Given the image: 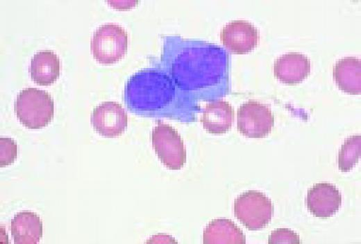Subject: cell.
<instances>
[{
  "mask_svg": "<svg viewBox=\"0 0 361 244\" xmlns=\"http://www.w3.org/2000/svg\"><path fill=\"white\" fill-rule=\"evenodd\" d=\"M220 38L224 46L236 54H244L253 49L259 40L255 25L244 19L226 23L221 30Z\"/></svg>",
  "mask_w": 361,
  "mask_h": 244,
  "instance_id": "cell-9",
  "label": "cell"
},
{
  "mask_svg": "<svg viewBox=\"0 0 361 244\" xmlns=\"http://www.w3.org/2000/svg\"><path fill=\"white\" fill-rule=\"evenodd\" d=\"M274 124V115L268 106L249 100L237 110L238 131L248 138H263L267 136Z\"/></svg>",
  "mask_w": 361,
  "mask_h": 244,
  "instance_id": "cell-7",
  "label": "cell"
},
{
  "mask_svg": "<svg viewBox=\"0 0 361 244\" xmlns=\"http://www.w3.org/2000/svg\"><path fill=\"white\" fill-rule=\"evenodd\" d=\"M152 144L160 161L170 170H180L186 162L183 140L171 126L160 122L152 131Z\"/></svg>",
  "mask_w": 361,
  "mask_h": 244,
  "instance_id": "cell-6",
  "label": "cell"
},
{
  "mask_svg": "<svg viewBox=\"0 0 361 244\" xmlns=\"http://www.w3.org/2000/svg\"><path fill=\"white\" fill-rule=\"evenodd\" d=\"M17 119L28 129L47 126L53 115V101L46 91L35 88L22 90L15 102Z\"/></svg>",
  "mask_w": 361,
  "mask_h": 244,
  "instance_id": "cell-3",
  "label": "cell"
},
{
  "mask_svg": "<svg viewBox=\"0 0 361 244\" xmlns=\"http://www.w3.org/2000/svg\"><path fill=\"white\" fill-rule=\"evenodd\" d=\"M175 83L162 71L146 68L127 81L124 102L133 113L147 117L165 115L176 97Z\"/></svg>",
  "mask_w": 361,
  "mask_h": 244,
  "instance_id": "cell-1",
  "label": "cell"
},
{
  "mask_svg": "<svg viewBox=\"0 0 361 244\" xmlns=\"http://www.w3.org/2000/svg\"><path fill=\"white\" fill-rule=\"evenodd\" d=\"M91 122L101 136L113 138L120 136L128 123L127 113L116 101H103L92 111Z\"/></svg>",
  "mask_w": 361,
  "mask_h": 244,
  "instance_id": "cell-8",
  "label": "cell"
},
{
  "mask_svg": "<svg viewBox=\"0 0 361 244\" xmlns=\"http://www.w3.org/2000/svg\"><path fill=\"white\" fill-rule=\"evenodd\" d=\"M361 138L360 135L346 138L338 154V168L342 172L350 171L360 157Z\"/></svg>",
  "mask_w": 361,
  "mask_h": 244,
  "instance_id": "cell-17",
  "label": "cell"
},
{
  "mask_svg": "<svg viewBox=\"0 0 361 244\" xmlns=\"http://www.w3.org/2000/svg\"><path fill=\"white\" fill-rule=\"evenodd\" d=\"M128 47L126 31L120 25L106 23L93 33L91 49L94 58L100 63L110 64L121 59Z\"/></svg>",
  "mask_w": 361,
  "mask_h": 244,
  "instance_id": "cell-5",
  "label": "cell"
},
{
  "mask_svg": "<svg viewBox=\"0 0 361 244\" xmlns=\"http://www.w3.org/2000/svg\"><path fill=\"white\" fill-rule=\"evenodd\" d=\"M218 51L188 41L171 61V75L178 88L185 92L196 91L220 73Z\"/></svg>",
  "mask_w": 361,
  "mask_h": 244,
  "instance_id": "cell-2",
  "label": "cell"
},
{
  "mask_svg": "<svg viewBox=\"0 0 361 244\" xmlns=\"http://www.w3.org/2000/svg\"><path fill=\"white\" fill-rule=\"evenodd\" d=\"M17 146L10 138H0V165L1 167L12 163L17 158Z\"/></svg>",
  "mask_w": 361,
  "mask_h": 244,
  "instance_id": "cell-18",
  "label": "cell"
},
{
  "mask_svg": "<svg viewBox=\"0 0 361 244\" xmlns=\"http://www.w3.org/2000/svg\"><path fill=\"white\" fill-rule=\"evenodd\" d=\"M204 244H244L246 236L230 220L215 219L205 227L203 233Z\"/></svg>",
  "mask_w": 361,
  "mask_h": 244,
  "instance_id": "cell-15",
  "label": "cell"
},
{
  "mask_svg": "<svg viewBox=\"0 0 361 244\" xmlns=\"http://www.w3.org/2000/svg\"><path fill=\"white\" fill-rule=\"evenodd\" d=\"M360 58L344 56L333 66V75L339 88L350 94H360L361 90Z\"/></svg>",
  "mask_w": 361,
  "mask_h": 244,
  "instance_id": "cell-14",
  "label": "cell"
},
{
  "mask_svg": "<svg viewBox=\"0 0 361 244\" xmlns=\"http://www.w3.org/2000/svg\"><path fill=\"white\" fill-rule=\"evenodd\" d=\"M268 243L270 244H299L300 239L298 234L294 231L287 228H279L271 231Z\"/></svg>",
  "mask_w": 361,
  "mask_h": 244,
  "instance_id": "cell-19",
  "label": "cell"
},
{
  "mask_svg": "<svg viewBox=\"0 0 361 244\" xmlns=\"http://www.w3.org/2000/svg\"><path fill=\"white\" fill-rule=\"evenodd\" d=\"M234 214L249 230L266 227L271 220L274 207L271 200L258 190L240 194L234 202Z\"/></svg>",
  "mask_w": 361,
  "mask_h": 244,
  "instance_id": "cell-4",
  "label": "cell"
},
{
  "mask_svg": "<svg viewBox=\"0 0 361 244\" xmlns=\"http://www.w3.org/2000/svg\"><path fill=\"white\" fill-rule=\"evenodd\" d=\"M306 204L312 215L322 219L328 218L338 211L342 204V195L332 184L318 183L309 189Z\"/></svg>",
  "mask_w": 361,
  "mask_h": 244,
  "instance_id": "cell-10",
  "label": "cell"
},
{
  "mask_svg": "<svg viewBox=\"0 0 361 244\" xmlns=\"http://www.w3.org/2000/svg\"><path fill=\"white\" fill-rule=\"evenodd\" d=\"M60 66L59 58L53 51L41 50L31 60V76L38 85H51L59 76Z\"/></svg>",
  "mask_w": 361,
  "mask_h": 244,
  "instance_id": "cell-16",
  "label": "cell"
},
{
  "mask_svg": "<svg viewBox=\"0 0 361 244\" xmlns=\"http://www.w3.org/2000/svg\"><path fill=\"white\" fill-rule=\"evenodd\" d=\"M10 231L15 244H36L42 235V223L35 213L23 211L11 220Z\"/></svg>",
  "mask_w": 361,
  "mask_h": 244,
  "instance_id": "cell-12",
  "label": "cell"
},
{
  "mask_svg": "<svg viewBox=\"0 0 361 244\" xmlns=\"http://www.w3.org/2000/svg\"><path fill=\"white\" fill-rule=\"evenodd\" d=\"M311 63L304 54L287 52L278 56L274 62V73L280 81L287 84L301 82L310 74Z\"/></svg>",
  "mask_w": 361,
  "mask_h": 244,
  "instance_id": "cell-11",
  "label": "cell"
},
{
  "mask_svg": "<svg viewBox=\"0 0 361 244\" xmlns=\"http://www.w3.org/2000/svg\"><path fill=\"white\" fill-rule=\"evenodd\" d=\"M233 120V108L228 101L222 99L208 104L201 117L203 128L214 134H221L228 131Z\"/></svg>",
  "mask_w": 361,
  "mask_h": 244,
  "instance_id": "cell-13",
  "label": "cell"
}]
</instances>
